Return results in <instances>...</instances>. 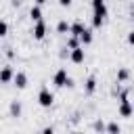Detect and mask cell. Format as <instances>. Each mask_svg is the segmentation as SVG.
<instances>
[{"label": "cell", "mask_w": 134, "mask_h": 134, "mask_svg": "<svg viewBox=\"0 0 134 134\" xmlns=\"http://www.w3.org/2000/svg\"><path fill=\"white\" fill-rule=\"evenodd\" d=\"M13 82H15V86H17L19 90H23V88L27 86V75H25L23 71H17L15 77H13Z\"/></svg>", "instance_id": "ba28073f"}, {"label": "cell", "mask_w": 134, "mask_h": 134, "mask_svg": "<svg viewBox=\"0 0 134 134\" xmlns=\"http://www.w3.org/2000/svg\"><path fill=\"white\" fill-rule=\"evenodd\" d=\"M69 59L75 63V65H80V63H84V59H86V52H84V46H75V48H71V52H69Z\"/></svg>", "instance_id": "277c9868"}, {"label": "cell", "mask_w": 134, "mask_h": 134, "mask_svg": "<svg viewBox=\"0 0 134 134\" xmlns=\"http://www.w3.org/2000/svg\"><path fill=\"white\" fill-rule=\"evenodd\" d=\"M38 103H40L42 107H50V105L54 103V94H52L48 88H42V90L38 92Z\"/></svg>", "instance_id": "7a4b0ae2"}, {"label": "cell", "mask_w": 134, "mask_h": 134, "mask_svg": "<svg viewBox=\"0 0 134 134\" xmlns=\"http://www.w3.org/2000/svg\"><path fill=\"white\" fill-rule=\"evenodd\" d=\"M92 15L107 17V6H105V0H92Z\"/></svg>", "instance_id": "8992f818"}, {"label": "cell", "mask_w": 134, "mask_h": 134, "mask_svg": "<svg viewBox=\"0 0 134 134\" xmlns=\"http://www.w3.org/2000/svg\"><path fill=\"white\" fill-rule=\"evenodd\" d=\"M69 29H71V23H67V21H59L57 23V31L59 34H69Z\"/></svg>", "instance_id": "5bb4252c"}, {"label": "cell", "mask_w": 134, "mask_h": 134, "mask_svg": "<svg viewBox=\"0 0 134 134\" xmlns=\"http://www.w3.org/2000/svg\"><path fill=\"white\" fill-rule=\"evenodd\" d=\"M92 128H94V130H96V132H103V130H105V128H107V126H105V124H103V121H100V119H96V121H94V124H92Z\"/></svg>", "instance_id": "d6986e66"}, {"label": "cell", "mask_w": 134, "mask_h": 134, "mask_svg": "<svg viewBox=\"0 0 134 134\" xmlns=\"http://www.w3.org/2000/svg\"><path fill=\"white\" fill-rule=\"evenodd\" d=\"M80 44H82V46L92 44V29H84V31L80 34Z\"/></svg>", "instance_id": "9c48e42d"}, {"label": "cell", "mask_w": 134, "mask_h": 134, "mask_svg": "<svg viewBox=\"0 0 134 134\" xmlns=\"http://www.w3.org/2000/svg\"><path fill=\"white\" fill-rule=\"evenodd\" d=\"M132 21H134V10H132Z\"/></svg>", "instance_id": "603a6c76"}, {"label": "cell", "mask_w": 134, "mask_h": 134, "mask_svg": "<svg viewBox=\"0 0 134 134\" xmlns=\"http://www.w3.org/2000/svg\"><path fill=\"white\" fill-rule=\"evenodd\" d=\"M84 92H86L88 96L96 92V77H88V80H86V86H84Z\"/></svg>", "instance_id": "30bf717a"}, {"label": "cell", "mask_w": 134, "mask_h": 134, "mask_svg": "<svg viewBox=\"0 0 134 134\" xmlns=\"http://www.w3.org/2000/svg\"><path fill=\"white\" fill-rule=\"evenodd\" d=\"M8 34V23L6 21H0V38H4Z\"/></svg>", "instance_id": "ac0fdd59"}, {"label": "cell", "mask_w": 134, "mask_h": 134, "mask_svg": "<svg viewBox=\"0 0 134 134\" xmlns=\"http://www.w3.org/2000/svg\"><path fill=\"white\" fill-rule=\"evenodd\" d=\"M71 2H73V0H59L61 6H71Z\"/></svg>", "instance_id": "44dd1931"}, {"label": "cell", "mask_w": 134, "mask_h": 134, "mask_svg": "<svg viewBox=\"0 0 134 134\" xmlns=\"http://www.w3.org/2000/svg\"><path fill=\"white\" fill-rule=\"evenodd\" d=\"M10 117H21V103L19 100L10 103Z\"/></svg>", "instance_id": "4fadbf2b"}, {"label": "cell", "mask_w": 134, "mask_h": 134, "mask_svg": "<svg viewBox=\"0 0 134 134\" xmlns=\"http://www.w3.org/2000/svg\"><path fill=\"white\" fill-rule=\"evenodd\" d=\"M44 2H46V0H36V4H38V6H42Z\"/></svg>", "instance_id": "7402d4cb"}, {"label": "cell", "mask_w": 134, "mask_h": 134, "mask_svg": "<svg viewBox=\"0 0 134 134\" xmlns=\"http://www.w3.org/2000/svg\"><path fill=\"white\" fill-rule=\"evenodd\" d=\"M75 46H80V38L77 36H71L69 42H67V48H75Z\"/></svg>", "instance_id": "e0dca14e"}, {"label": "cell", "mask_w": 134, "mask_h": 134, "mask_svg": "<svg viewBox=\"0 0 134 134\" xmlns=\"http://www.w3.org/2000/svg\"><path fill=\"white\" fill-rule=\"evenodd\" d=\"M128 44H130V46H134V31H130V34H128Z\"/></svg>", "instance_id": "ffe728a7"}, {"label": "cell", "mask_w": 134, "mask_h": 134, "mask_svg": "<svg viewBox=\"0 0 134 134\" xmlns=\"http://www.w3.org/2000/svg\"><path fill=\"white\" fill-rule=\"evenodd\" d=\"M128 77H130V71H128L126 67H121V69L117 71V84H119V82H126Z\"/></svg>", "instance_id": "2e32d148"}, {"label": "cell", "mask_w": 134, "mask_h": 134, "mask_svg": "<svg viewBox=\"0 0 134 134\" xmlns=\"http://www.w3.org/2000/svg\"><path fill=\"white\" fill-rule=\"evenodd\" d=\"M29 19L31 21H42V8L36 4V6H31V10H29Z\"/></svg>", "instance_id": "7c38bea8"}, {"label": "cell", "mask_w": 134, "mask_h": 134, "mask_svg": "<svg viewBox=\"0 0 134 134\" xmlns=\"http://www.w3.org/2000/svg\"><path fill=\"white\" fill-rule=\"evenodd\" d=\"M31 34H34V40H44L46 38V23L44 21H36Z\"/></svg>", "instance_id": "5b68a950"}, {"label": "cell", "mask_w": 134, "mask_h": 134, "mask_svg": "<svg viewBox=\"0 0 134 134\" xmlns=\"http://www.w3.org/2000/svg\"><path fill=\"white\" fill-rule=\"evenodd\" d=\"M117 113H119V117H132V115H134V107H132V103L128 100V92L121 94V100H119V109H117Z\"/></svg>", "instance_id": "6da1fadb"}, {"label": "cell", "mask_w": 134, "mask_h": 134, "mask_svg": "<svg viewBox=\"0 0 134 134\" xmlns=\"http://www.w3.org/2000/svg\"><path fill=\"white\" fill-rule=\"evenodd\" d=\"M13 77H15V71L10 67H2L0 69V84H8V82H13Z\"/></svg>", "instance_id": "52a82bcc"}, {"label": "cell", "mask_w": 134, "mask_h": 134, "mask_svg": "<svg viewBox=\"0 0 134 134\" xmlns=\"http://www.w3.org/2000/svg\"><path fill=\"white\" fill-rule=\"evenodd\" d=\"M84 29H86V27H84V23H82V21H75V23H71V29H69V34L80 38V34H82Z\"/></svg>", "instance_id": "8fae6325"}, {"label": "cell", "mask_w": 134, "mask_h": 134, "mask_svg": "<svg viewBox=\"0 0 134 134\" xmlns=\"http://www.w3.org/2000/svg\"><path fill=\"white\" fill-rule=\"evenodd\" d=\"M67 80H69L67 69H59V71L52 75V84H54L57 88H65V86H67Z\"/></svg>", "instance_id": "3957f363"}, {"label": "cell", "mask_w": 134, "mask_h": 134, "mask_svg": "<svg viewBox=\"0 0 134 134\" xmlns=\"http://www.w3.org/2000/svg\"><path fill=\"white\" fill-rule=\"evenodd\" d=\"M109 134H119L121 132V126L117 124V121H111V124H107V128H105Z\"/></svg>", "instance_id": "9a60e30c"}]
</instances>
